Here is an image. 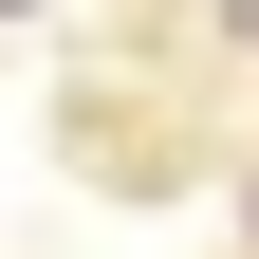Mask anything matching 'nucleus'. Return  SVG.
Wrapping results in <instances>:
<instances>
[{"mask_svg":"<svg viewBox=\"0 0 259 259\" xmlns=\"http://www.w3.org/2000/svg\"><path fill=\"white\" fill-rule=\"evenodd\" d=\"M0 19H19V0H0Z\"/></svg>","mask_w":259,"mask_h":259,"instance_id":"nucleus-1","label":"nucleus"}]
</instances>
